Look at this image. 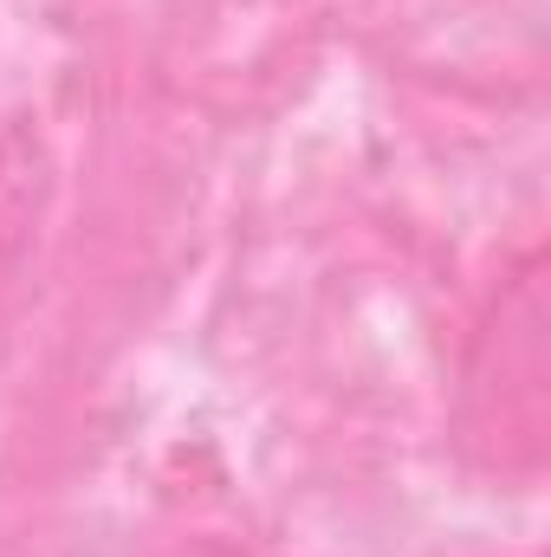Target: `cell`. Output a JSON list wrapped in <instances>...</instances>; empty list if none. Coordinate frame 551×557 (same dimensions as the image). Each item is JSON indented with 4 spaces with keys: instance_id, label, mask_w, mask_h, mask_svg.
<instances>
[{
    "instance_id": "6da1fadb",
    "label": "cell",
    "mask_w": 551,
    "mask_h": 557,
    "mask_svg": "<svg viewBox=\"0 0 551 557\" xmlns=\"http://www.w3.org/2000/svg\"><path fill=\"white\" fill-rule=\"evenodd\" d=\"M454 447L487 480H539L551 454V298L546 253L500 278L454 389Z\"/></svg>"
},
{
    "instance_id": "7a4b0ae2",
    "label": "cell",
    "mask_w": 551,
    "mask_h": 557,
    "mask_svg": "<svg viewBox=\"0 0 551 557\" xmlns=\"http://www.w3.org/2000/svg\"><path fill=\"white\" fill-rule=\"evenodd\" d=\"M162 557H241V552L221 545V539H188V545H175V552H162Z\"/></svg>"
}]
</instances>
